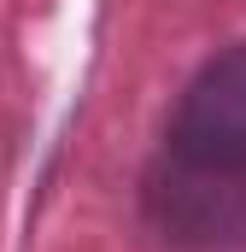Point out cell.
Masks as SVG:
<instances>
[{
	"label": "cell",
	"instance_id": "obj_1",
	"mask_svg": "<svg viewBox=\"0 0 246 252\" xmlns=\"http://www.w3.org/2000/svg\"><path fill=\"white\" fill-rule=\"evenodd\" d=\"M170 158L205 176L246 182V41L217 53L176 100Z\"/></svg>",
	"mask_w": 246,
	"mask_h": 252
},
{
	"label": "cell",
	"instance_id": "obj_2",
	"mask_svg": "<svg viewBox=\"0 0 246 252\" xmlns=\"http://www.w3.org/2000/svg\"><path fill=\"white\" fill-rule=\"evenodd\" d=\"M153 211L176 241H223L246 229V182L205 176L170 158V176L153 188Z\"/></svg>",
	"mask_w": 246,
	"mask_h": 252
}]
</instances>
